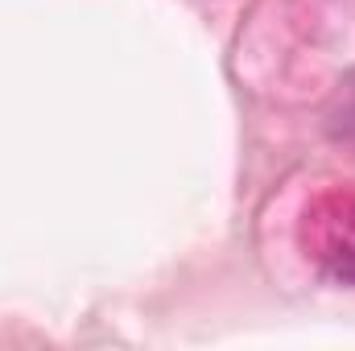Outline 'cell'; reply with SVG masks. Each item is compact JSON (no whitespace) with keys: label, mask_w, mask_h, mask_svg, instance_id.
<instances>
[{"label":"cell","mask_w":355,"mask_h":351,"mask_svg":"<svg viewBox=\"0 0 355 351\" xmlns=\"http://www.w3.org/2000/svg\"><path fill=\"white\" fill-rule=\"evenodd\" d=\"M306 228L314 232V257L339 281H355V190L327 194L310 215Z\"/></svg>","instance_id":"1"}]
</instances>
